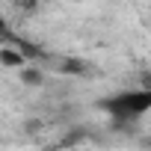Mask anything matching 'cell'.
Instances as JSON below:
<instances>
[{"label": "cell", "mask_w": 151, "mask_h": 151, "mask_svg": "<svg viewBox=\"0 0 151 151\" xmlns=\"http://www.w3.org/2000/svg\"><path fill=\"white\" fill-rule=\"evenodd\" d=\"M113 119L119 122H127V119H139L151 110V92L148 89H133V92H122V95H113L101 104Z\"/></svg>", "instance_id": "6da1fadb"}, {"label": "cell", "mask_w": 151, "mask_h": 151, "mask_svg": "<svg viewBox=\"0 0 151 151\" xmlns=\"http://www.w3.org/2000/svg\"><path fill=\"white\" fill-rule=\"evenodd\" d=\"M24 62H27L24 47H3V50H0V65H6V68H21Z\"/></svg>", "instance_id": "7a4b0ae2"}, {"label": "cell", "mask_w": 151, "mask_h": 151, "mask_svg": "<svg viewBox=\"0 0 151 151\" xmlns=\"http://www.w3.org/2000/svg\"><path fill=\"white\" fill-rule=\"evenodd\" d=\"M21 80H24L27 86H39V83H42V71H36V68H27V71L21 74Z\"/></svg>", "instance_id": "3957f363"}]
</instances>
